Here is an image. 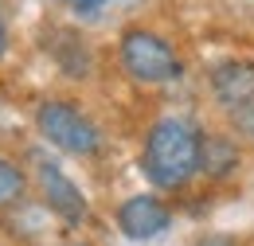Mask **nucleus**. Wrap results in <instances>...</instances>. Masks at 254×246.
I'll list each match as a JSON object with an SVG mask.
<instances>
[{"instance_id":"obj_5","label":"nucleus","mask_w":254,"mask_h":246,"mask_svg":"<svg viewBox=\"0 0 254 246\" xmlns=\"http://www.w3.org/2000/svg\"><path fill=\"white\" fill-rule=\"evenodd\" d=\"M172 227V211L160 203L157 195H129L126 203L118 207V231L133 239V243H149L160 239Z\"/></svg>"},{"instance_id":"obj_6","label":"nucleus","mask_w":254,"mask_h":246,"mask_svg":"<svg viewBox=\"0 0 254 246\" xmlns=\"http://www.w3.org/2000/svg\"><path fill=\"white\" fill-rule=\"evenodd\" d=\"M211 94L215 102L235 110L254 98V62L251 59H227L211 70Z\"/></svg>"},{"instance_id":"obj_8","label":"nucleus","mask_w":254,"mask_h":246,"mask_svg":"<svg viewBox=\"0 0 254 246\" xmlns=\"http://www.w3.org/2000/svg\"><path fill=\"white\" fill-rule=\"evenodd\" d=\"M59 43H51V55L55 62L63 66L66 78H86L90 74V51H86V43L74 35V31H51Z\"/></svg>"},{"instance_id":"obj_3","label":"nucleus","mask_w":254,"mask_h":246,"mask_svg":"<svg viewBox=\"0 0 254 246\" xmlns=\"http://www.w3.org/2000/svg\"><path fill=\"white\" fill-rule=\"evenodd\" d=\"M35 125H39L43 141H51L55 149H63L70 156H94L102 149L94 122L74 102H43L35 114Z\"/></svg>"},{"instance_id":"obj_7","label":"nucleus","mask_w":254,"mask_h":246,"mask_svg":"<svg viewBox=\"0 0 254 246\" xmlns=\"http://www.w3.org/2000/svg\"><path fill=\"white\" fill-rule=\"evenodd\" d=\"M239 168V145L227 133H203L199 137V172L211 180H227Z\"/></svg>"},{"instance_id":"obj_4","label":"nucleus","mask_w":254,"mask_h":246,"mask_svg":"<svg viewBox=\"0 0 254 246\" xmlns=\"http://www.w3.org/2000/svg\"><path fill=\"white\" fill-rule=\"evenodd\" d=\"M35 180H39V195H43V207L55 211L66 227H78L86 219V195L78 191V184L66 176L55 160H39L35 168Z\"/></svg>"},{"instance_id":"obj_10","label":"nucleus","mask_w":254,"mask_h":246,"mask_svg":"<svg viewBox=\"0 0 254 246\" xmlns=\"http://www.w3.org/2000/svg\"><path fill=\"white\" fill-rule=\"evenodd\" d=\"M231 125H235V133H243L247 141H254V98L231 110Z\"/></svg>"},{"instance_id":"obj_11","label":"nucleus","mask_w":254,"mask_h":246,"mask_svg":"<svg viewBox=\"0 0 254 246\" xmlns=\"http://www.w3.org/2000/svg\"><path fill=\"white\" fill-rule=\"evenodd\" d=\"M191 246H235L231 239H223V235H203V239H195Z\"/></svg>"},{"instance_id":"obj_1","label":"nucleus","mask_w":254,"mask_h":246,"mask_svg":"<svg viewBox=\"0 0 254 246\" xmlns=\"http://www.w3.org/2000/svg\"><path fill=\"white\" fill-rule=\"evenodd\" d=\"M141 168L153 187L180 191L199 172V133L180 118H160L145 137Z\"/></svg>"},{"instance_id":"obj_2","label":"nucleus","mask_w":254,"mask_h":246,"mask_svg":"<svg viewBox=\"0 0 254 246\" xmlns=\"http://www.w3.org/2000/svg\"><path fill=\"white\" fill-rule=\"evenodd\" d=\"M122 66L141 86H160V82L180 78V59H176L172 43L145 28H129L122 35Z\"/></svg>"},{"instance_id":"obj_14","label":"nucleus","mask_w":254,"mask_h":246,"mask_svg":"<svg viewBox=\"0 0 254 246\" xmlns=\"http://www.w3.org/2000/svg\"><path fill=\"white\" fill-rule=\"evenodd\" d=\"M74 246H86V243H74Z\"/></svg>"},{"instance_id":"obj_9","label":"nucleus","mask_w":254,"mask_h":246,"mask_svg":"<svg viewBox=\"0 0 254 246\" xmlns=\"http://www.w3.org/2000/svg\"><path fill=\"white\" fill-rule=\"evenodd\" d=\"M24 187H28V176H24L12 160H4V156H0V207L16 203V199L24 195Z\"/></svg>"},{"instance_id":"obj_13","label":"nucleus","mask_w":254,"mask_h":246,"mask_svg":"<svg viewBox=\"0 0 254 246\" xmlns=\"http://www.w3.org/2000/svg\"><path fill=\"white\" fill-rule=\"evenodd\" d=\"M4 51H8V31H4V20H0V59H4Z\"/></svg>"},{"instance_id":"obj_12","label":"nucleus","mask_w":254,"mask_h":246,"mask_svg":"<svg viewBox=\"0 0 254 246\" xmlns=\"http://www.w3.org/2000/svg\"><path fill=\"white\" fill-rule=\"evenodd\" d=\"M74 4H78V12H94L102 0H74Z\"/></svg>"}]
</instances>
